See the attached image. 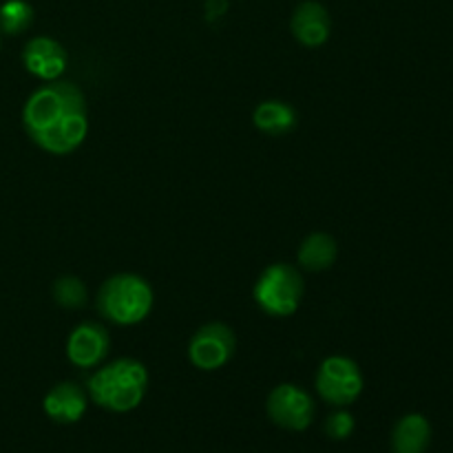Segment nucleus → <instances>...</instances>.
Segmentation results:
<instances>
[{"label":"nucleus","instance_id":"obj_1","mask_svg":"<svg viewBox=\"0 0 453 453\" xmlns=\"http://www.w3.org/2000/svg\"><path fill=\"white\" fill-rule=\"evenodd\" d=\"M22 127L38 149L51 155L73 153L88 133L87 97L73 82L42 84L27 97Z\"/></svg>","mask_w":453,"mask_h":453},{"label":"nucleus","instance_id":"obj_10","mask_svg":"<svg viewBox=\"0 0 453 453\" xmlns=\"http://www.w3.org/2000/svg\"><path fill=\"white\" fill-rule=\"evenodd\" d=\"M290 31L296 42L308 49H317L327 42L332 34L330 12L319 0H303L295 7L290 18Z\"/></svg>","mask_w":453,"mask_h":453},{"label":"nucleus","instance_id":"obj_4","mask_svg":"<svg viewBox=\"0 0 453 453\" xmlns=\"http://www.w3.org/2000/svg\"><path fill=\"white\" fill-rule=\"evenodd\" d=\"M303 277L290 264H273L255 283V301L270 317H290L303 299Z\"/></svg>","mask_w":453,"mask_h":453},{"label":"nucleus","instance_id":"obj_16","mask_svg":"<svg viewBox=\"0 0 453 453\" xmlns=\"http://www.w3.org/2000/svg\"><path fill=\"white\" fill-rule=\"evenodd\" d=\"M53 299L60 308H82L84 301H87V286L73 274H65V277L53 283Z\"/></svg>","mask_w":453,"mask_h":453},{"label":"nucleus","instance_id":"obj_6","mask_svg":"<svg viewBox=\"0 0 453 453\" xmlns=\"http://www.w3.org/2000/svg\"><path fill=\"white\" fill-rule=\"evenodd\" d=\"M237 349L234 332L226 323H206L199 327L188 343V358L197 370H221Z\"/></svg>","mask_w":453,"mask_h":453},{"label":"nucleus","instance_id":"obj_5","mask_svg":"<svg viewBox=\"0 0 453 453\" xmlns=\"http://www.w3.org/2000/svg\"><path fill=\"white\" fill-rule=\"evenodd\" d=\"M317 392L334 407H348L363 394V372L352 358L330 357L319 365Z\"/></svg>","mask_w":453,"mask_h":453},{"label":"nucleus","instance_id":"obj_11","mask_svg":"<svg viewBox=\"0 0 453 453\" xmlns=\"http://www.w3.org/2000/svg\"><path fill=\"white\" fill-rule=\"evenodd\" d=\"M88 394L75 383H58L47 392L42 401V410L53 423L73 425L87 411Z\"/></svg>","mask_w":453,"mask_h":453},{"label":"nucleus","instance_id":"obj_9","mask_svg":"<svg viewBox=\"0 0 453 453\" xmlns=\"http://www.w3.org/2000/svg\"><path fill=\"white\" fill-rule=\"evenodd\" d=\"M66 62H69V56H66L65 47L49 35H35L22 49L25 69L44 82L60 80L66 69Z\"/></svg>","mask_w":453,"mask_h":453},{"label":"nucleus","instance_id":"obj_3","mask_svg":"<svg viewBox=\"0 0 453 453\" xmlns=\"http://www.w3.org/2000/svg\"><path fill=\"white\" fill-rule=\"evenodd\" d=\"M153 288L140 274H113L97 290V310L115 326H137L153 310Z\"/></svg>","mask_w":453,"mask_h":453},{"label":"nucleus","instance_id":"obj_12","mask_svg":"<svg viewBox=\"0 0 453 453\" xmlns=\"http://www.w3.org/2000/svg\"><path fill=\"white\" fill-rule=\"evenodd\" d=\"M429 442H432V425H429V420L423 414H407L394 425V453H425Z\"/></svg>","mask_w":453,"mask_h":453},{"label":"nucleus","instance_id":"obj_13","mask_svg":"<svg viewBox=\"0 0 453 453\" xmlns=\"http://www.w3.org/2000/svg\"><path fill=\"white\" fill-rule=\"evenodd\" d=\"M336 257H339V246H336L334 237L326 233L308 234L296 252L299 265L308 273H323V270L332 268Z\"/></svg>","mask_w":453,"mask_h":453},{"label":"nucleus","instance_id":"obj_14","mask_svg":"<svg viewBox=\"0 0 453 453\" xmlns=\"http://www.w3.org/2000/svg\"><path fill=\"white\" fill-rule=\"evenodd\" d=\"M252 122L261 133L273 137L288 135L296 127V111L290 104L279 100L261 102L252 113Z\"/></svg>","mask_w":453,"mask_h":453},{"label":"nucleus","instance_id":"obj_8","mask_svg":"<svg viewBox=\"0 0 453 453\" xmlns=\"http://www.w3.org/2000/svg\"><path fill=\"white\" fill-rule=\"evenodd\" d=\"M109 332L100 323L84 321L75 327L66 339V358L80 370H91L102 363L109 354Z\"/></svg>","mask_w":453,"mask_h":453},{"label":"nucleus","instance_id":"obj_7","mask_svg":"<svg viewBox=\"0 0 453 453\" xmlns=\"http://www.w3.org/2000/svg\"><path fill=\"white\" fill-rule=\"evenodd\" d=\"M270 420L288 432H305L314 420V401L303 388L283 383L270 392L265 403Z\"/></svg>","mask_w":453,"mask_h":453},{"label":"nucleus","instance_id":"obj_15","mask_svg":"<svg viewBox=\"0 0 453 453\" xmlns=\"http://www.w3.org/2000/svg\"><path fill=\"white\" fill-rule=\"evenodd\" d=\"M34 25V7L27 0H7L0 4V31L4 35H20Z\"/></svg>","mask_w":453,"mask_h":453},{"label":"nucleus","instance_id":"obj_2","mask_svg":"<svg viewBox=\"0 0 453 453\" xmlns=\"http://www.w3.org/2000/svg\"><path fill=\"white\" fill-rule=\"evenodd\" d=\"M149 388V372L135 358H118L87 380V394L97 407L127 414L140 407Z\"/></svg>","mask_w":453,"mask_h":453},{"label":"nucleus","instance_id":"obj_17","mask_svg":"<svg viewBox=\"0 0 453 453\" xmlns=\"http://www.w3.org/2000/svg\"><path fill=\"white\" fill-rule=\"evenodd\" d=\"M354 432V416L349 411H334L330 418L326 420V434L334 441H345V438L352 436Z\"/></svg>","mask_w":453,"mask_h":453}]
</instances>
